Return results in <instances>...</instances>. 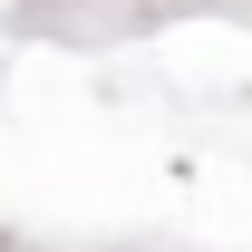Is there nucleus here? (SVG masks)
I'll return each mask as SVG.
<instances>
[]
</instances>
